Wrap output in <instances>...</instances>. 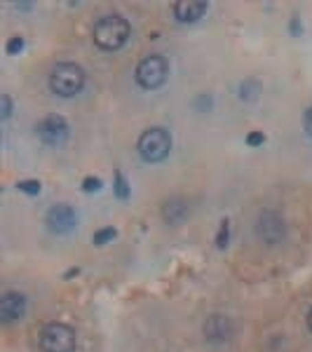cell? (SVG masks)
I'll return each instance as SVG.
<instances>
[{"instance_id": "6da1fadb", "label": "cell", "mask_w": 312, "mask_h": 352, "mask_svg": "<svg viewBox=\"0 0 312 352\" xmlns=\"http://www.w3.org/2000/svg\"><path fill=\"white\" fill-rule=\"evenodd\" d=\"M132 36V24L120 14H106L92 28L94 45L104 52H118Z\"/></svg>"}, {"instance_id": "7a4b0ae2", "label": "cell", "mask_w": 312, "mask_h": 352, "mask_svg": "<svg viewBox=\"0 0 312 352\" xmlns=\"http://www.w3.org/2000/svg\"><path fill=\"white\" fill-rule=\"evenodd\" d=\"M85 80H87V78H85L82 66L73 64V61H59V64L49 71L47 85H49V89H52L56 96L71 99V96L82 92Z\"/></svg>"}, {"instance_id": "3957f363", "label": "cell", "mask_w": 312, "mask_h": 352, "mask_svg": "<svg viewBox=\"0 0 312 352\" xmlns=\"http://www.w3.org/2000/svg\"><path fill=\"white\" fill-rule=\"evenodd\" d=\"M169 78V59L162 54H148L136 64L134 80L141 89H160Z\"/></svg>"}, {"instance_id": "277c9868", "label": "cell", "mask_w": 312, "mask_h": 352, "mask_svg": "<svg viewBox=\"0 0 312 352\" xmlns=\"http://www.w3.org/2000/svg\"><path fill=\"white\" fill-rule=\"evenodd\" d=\"M136 151H139L144 162H162L164 157L172 153V134L162 127H151L136 141Z\"/></svg>"}, {"instance_id": "5b68a950", "label": "cell", "mask_w": 312, "mask_h": 352, "mask_svg": "<svg viewBox=\"0 0 312 352\" xmlns=\"http://www.w3.org/2000/svg\"><path fill=\"white\" fill-rule=\"evenodd\" d=\"M38 345L43 352H73L78 345L76 329L64 324V322H49L43 327Z\"/></svg>"}, {"instance_id": "8992f818", "label": "cell", "mask_w": 312, "mask_h": 352, "mask_svg": "<svg viewBox=\"0 0 312 352\" xmlns=\"http://www.w3.org/2000/svg\"><path fill=\"white\" fill-rule=\"evenodd\" d=\"M254 232L263 244L268 247H277L287 240V221L280 212H272V209H265V212L258 214L256 226H254Z\"/></svg>"}, {"instance_id": "52a82bcc", "label": "cell", "mask_w": 312, "mask_h": 352, "mask_svg": "<svg viewBox=\"0 0 312 352\" xmlns=\"http://www.w3.org/2000/svg\"><path fill=\"white\" fill-rule=\"evenodd\" d=\"M36 132H38V139H41L45 146H52V148L64 146L68 141V136H71V129H68L66 118L59 116V113H49V116H45L43 120L38 122Z\"/></svg>"}, {"instance_id": "ba28073f", "label": "cell", "mask_w": 312, "mask_h": 352, "mask_svg": "<svg viewBox=\"0 0 312 352\" xmlns=\"http://www.w3.org/2000/svg\"><path fill=\"white\" fill-rule=\"evenodd\" d=\"M202 333L207 343L221 348V345H228L232 336H235V324H232V320L228 315L216 312V315L207 317V322H204V327H202Z\"/></svg>"}, {"instance_id": "9c48e42d", "label": "cell", "mask_w": 312, "mask_h": 352, "mask_svg": "<svg viewBox=\"0 0 312 352\" xmlns=\"http://www.w3.org/2000/svg\"><path fill=\"white\" fill-rule=\"evenodd\" d=\"M47 228L54 232V235H68L71 230H76L78 226V214L71 204H54L47 212Z\"/></svg>"}, {"instance_id": "30bf717a", "label": "cell", "mask_w": 312, "mask_h": 352, "mask_svg": "<svg viewBox=\"0 0 312 352\" xmlns=\"http://www.w3.org/2000/svg\"><path fill=\"white\" fill-rule=\"evenodd\" d=\"M26 296L21 292H8L0 298V320L5 324L10 322H19L26 315Z\"/></svg>"}, {"instance_id": "8fae6325", "label": "cell", "mask_w": 312, "mask_h": 352, "mask_svg": "<svg viewBox=\"0 0 312 352\" xmlns=\"http://www.w3.org/2000/svg\"><path fill=\"white\" fill-rule=\"evenodd\" d=\"M207 10L209 5L202 3V0H179V3H174L172 14L179 24H195L207 14Z\"/></svg>"}, {"instance_id": "7c38bea8", "label": "cell", "mask_w": 312, "mask_h": 352, "mask_svg": "<svg viewBox=\"0 0 312 352\" xmlns=\"http://www.w3.org/2000/svg\"><path fill=\"white\" fill-rule=\"evenodd\" d=\"M188 217H190V204L183 197H169L162 204V219L167 226H181Z\"/></svg>"}, {"instance_id": "4fadbf2b", "label": "cell", "mask_w": 312, "mask_h": 352, "mask_svg": "<svg viewBox=\"0 0 312 352\" xmlns=\"http://www.w3.org/2000/svg\"><path fill=\"white\" fill-rule=\"evenodd\" d=\"M258 96V82L256 80H247V82H242V87H240V99H245V101H254Z\"/></svg>"}, {"instance_id": "5bb4252c", "label": "cell", "mask_w": 312, "mask_h": 352, "mask_svg": "<svg viewBox=\"0 0 312 352\" xmlns=\"http://www.w3.org/2000/svg\"><path fill=\"white\" fill-rule=\"evenodd\" d=\"M115 235H118V230L115 228H104V230H96L94 235H92V242L94 244H106V242H111V240H115Z\"/></svg>"}, {"instance_id": "9a60e30c", "label": "cell", "mask_w": 312, "mask_h": 352, "mask_svg": "<svg viewBox=\"0 0 312 352\" xmlns=\"http://www.w3.org/2000/svg\"><path fill=\"white\" fill-rule=\"evenodd\" d=\"M115 195L120 200H127L129 197V186H127V179L122 176V172H115Z\"/></svg>"}, {"instance_id": "2e32d148", "label": "cell", "mask_w": 312, "mask_h": 352, "mask_svg": "<svg viewBox=\"0 0 312 352\" xmlns=\"http://www.w3.org/2000/svg\"><path fill=\"white\" fill-rule=\"evenodd\" d=\"M228 237H230V223H228V219L221 223V230H219V235H216V247L219 249H225L228 247Z\"/></svg>"}, {"instance_id": "e0dca14e", "label": "cell", "mask_w": 312, "mask_h": 352, "mask_svg": "<svg viewBox=\"0 0 312 352\" xmlns=\"http://www.w3.org/2000/svg\"><path fill=\"white\" fill-rule=\"evenodd\" d=\"M16 188L21 192H28V195H38L41 192V181H19Z\"/></svg>"}, {"instance_id": "ac0fdd59", "label": "cell", "mask_w": 312, "mask_h": 352, "mask_svg": "<svg viewBox=\"0 0 312 352\" xmlns=\"http://www.w3.org/2000/svg\"><path fill=\"white\" fill-rule=\"evenodd\" d=\"M0 106H3V113H0V120L8 122L10 116H12V99H10V94H3L0 96Z\"/></svg>"}, {"instance_id": "d6986e66", "label": "cell", "mask_w": 312, "mask_h": 352, "mask_svg": "<svg viewBox=\"0 0 312 352\" xmlns=\"http://www.w3.org/2000/svg\"><path fill=\"white\" fill-rule=\"evenodd\" d=\"M5 50H8V54H19L21 50H24V38H19V36L10 38L8 45H5Z\"/></svg>"}, {"instance_id": "ffe728a7", "label": "cell", "mask_w": 312, "mask_h": 352, "mask_svg": "<svg viewBox=\"0 0 312 352\" xmlns=\"http://www.w3.org/2000/svg\"><path fill=\"white\" fill-rule=\"evenodd\" d=\"M101 188V181L96 179V176H87V179H85V184H82V190H99Z\"/></svg>"}, {"instance_id": "44dd1931", "label": "cell", "mask_w": 312, "mask_h": 352, "mask_svg": "<svg viewBox=\"0 0 312 352\" xmlns=\"http://www.w3.org/2000/svg\"><path fill=\"white\" fill-rule=\"evenodd\" d=\"M263 141H265V136L260 134V132H252V134L247 136V144H249V146H260Z\"/></svg>"}, {"instance_id": "7402d4cb", "label": "cell", "mask_w": 312, "mask_h": 352, "mask_svg": "<svg viewBox=\"0 0 312 352\" xmlns=\"http://www.w3.org/2000/svg\"><path fill=\"white\" fill-rule=\"evenodd\" d=\"M303 127H305V132H308V136H312V106L303 116Z\"/></svg>"}, {"instance_id": "603a6c76", "label": "cell", "mask_w": 312, "mask_h": 352, "mask_svg": "<svg viewBox=\"0 0 312 352\" xmlns=\"http://www.w3.org/2000/svg\"><path fill=\"white\" fill-rule=\"evenodd\" d=\"M300 31H303V24L298 21V16H293V19H291V33H293V36H300Z\"/></svg>"}, {"instance_id": "cb8c5ba5", "label": "cell", "mask_w": 312, "mask_h": 352, "mask_svg": "<svg viewBox=\"0 0 312 352\" xmlns=\"http://www.w3.org/2000/svg\"><path fill=\"white\" fill-rule=\"evenodd\" d=\"M308 329L312 331V308H310V312H308Z\"/></svg>"}]
</instances>
